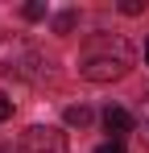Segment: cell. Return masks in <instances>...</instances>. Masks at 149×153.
<instances>
[{
	"mask_svg": "<svg viewBox=\"0 0 149 153\" xmlns=\"http://www.w3.org/2000/svg\"><path fill=\"white\" fill-rule=\"evenodd\" d=\"M104 128L112 132V141H120L124 132L133 128V116H128L124 108H108V112H104Z\"/></svg>",
	"mask_w": 149,
	"mask_h": 153,
	"instance_id": "277c9868",
	"label": "cell"
},
{
	"mask_svg": "<svg viewBox=\"0 0 149 153\" xmlns=\"http://www.w3.org/2000/svg\"><path fill=\"white\" fill-rule=\"evenodd\" d=\"M133 66V50L124 46L120 37H99L95 46H87L83 62H79V75L91 79V83H112V79H124Z\"/></svg>",
	"mask_w": 149,
	"mask_h": 153,
	"instance_id": "6da1fadb",
	"label": "cell"
},
{
	"mask_svg": "<svg viewBox=\"0 0 149 153\" xmlns=\"http://www.w3.org/2000/svg\"><path fill=\"white\" fill-rule=\"evenodd\" d=\"M33 66H42V58H37V50H33L25 37H0V75H25V79H33L37 75Z\"/></svg>",
	"mask_w": 149,
	"mask_h": 153,
	"instance_id": "7a4b0ae2",
	"label": "cell"
},
{
	"mask_svg": "<svg viewBox=\"0 0 149 153\" xmlns=\"http://www.w3.org/2000/svg\"><path fill=\"white\" fill-rule=\"evenodd\" d=\"M66 124H71V128H87V124H91V108H83V103L66 108Z\"/></svg>",
	"mask_w": 149,
	"mask_h": 153,
	"instance_id": "5b68a950",
	"label": "cell"
},
{
	"mask_svg": "<svg viewBox=\"0 0 149 153\" xmlns=\"http://www.w3.org/2000/svg\"><path fill=\"white\" fill-rule=\"evenodd\" d=\"M95 153H124V145H120V141H104Z\"/></svg>",
	"mask_w": 149,
	"mask_h": 153,
	"instance_id": "9c48e42d",
	"label": "cell"
},
{
	"mask_svg": "<svg viewBox=\"0 0 149 153\" xmlns=\"http://www.w3.org/2000/svg\"><path fill=\"white\" fill-rule=\"evenodd\" d=\"M21 13H25V21H42V17H46V4H42V0H33V4H25Z\"/></svg>",
	"mask_w": 149,
	"mask_h": 153,
	"instance_id": "52a82bcc",
	"label": "cell"
},
{
	"mask_svg": "<svg viewBox=\"0 0 149 153\" xmlns=\"http://www.w3.org/2000/svg\"><path fill=\"white\" fill-rule=\"evenodd\" d=\"M17 153H71L66 145V132L54 124H33L21 132V141H17Z\"/></svg>",
	"mask_w": 149,
	"mask_h": 153,
	"instance_id": "3957f363",
	"label": "cell"
},
{
	"mask_svg": "<svg viewBox=\"0 0 149 153\" xmlns=\"http://www.w3.org/2000/svg\"><path fill=\"white\" fill-rule=\"evenodd\" d=\"M120 13L124 17H137V13H145V4L141 0H120Z\"/></svg>",
	"mask_w": 149,
	"mask_h": 153,
	"instance_id": "ba28073f",
	"label": "cell"
},
{
	"mask_svg": "<svg viewBox=\"0 0 149 153\" xmlns=\"http://www.w3.org/2000/svg\"><path fill=\"white\" fill-rule=\"evenodd\" d=\"M145 66H149V37H145Z\"/></svg>",
	"mask_w": 149,
	"mask_h": 153,
	"instance_id": "8fae6325",
	"label": "cell"
},
{
	"mask_svg": "<svg viewBox=\"0 0 149 153\" xmlns=\"http://www.w3.org/2000/svg\"><path fill=\"white\" fill-rule=\"evenodd\" d=\"M74 21H79L74 13H58V17H54V29H58V33H71V29H74Z\"/></svg>",
	"mask_w": 149,
	"mask_h": 153,
	"instance_id": "8992f818",
	"label": "cell"
},
{
	"mask_svg": "<svg viewBox=\"0 0 149 153\" xmlns=\"http://www.w3.org/2000/svg\"><path fill=\"white\" fill-rule=\"evenodd\" d=\"M8 116H13V100H4V95H0V120H8Z\"/></svg>",
	"mask_w": 149,
	"mask_h": 153,
	"instance_id": "30bf717a",
	"label": "cell"
},
{
	"mask_svg": "<svg viewBox=\"0 0 149 153\" xmlns=\"http://www.w3.org/2000/svg\"><path fill=\"white\" fill-rule=\"evenodd\" d=\"M145 124H149V100H145Z\"/></svg>",
	"mask_w": 149,
	"mask_h": 153,
	"instance_id": "7c38bea8",
	"label": "cell"
}]
</instances>
